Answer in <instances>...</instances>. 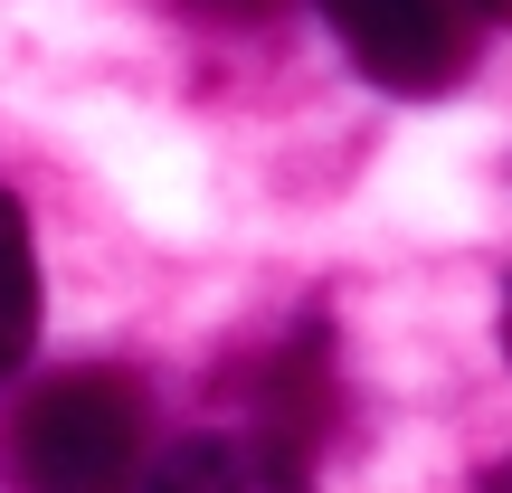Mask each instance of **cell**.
Instances as JSON below:
<instances>
[{
	"instance_id": "5b68a950",
	"label": "cell",
	"mask_w": 512,
	"mask_h": 493,
	"mask_svg": "<svg viewBox=\"0 0 512 493\" xmlns=\"http://www.w3.org/2000/svg\"><path fill=\"white\" fill-rule=\"evenodd\" d=\"M38 351V238H29V209L0 190V380Z\"/></svg>"
},
{
	"instance_id": "3957f363",
	"label": "cell",
	"mask_w": 512,
	"mask_h": 493,
	"mask_svg": "<svg viewBox=\"0 0 512 493\" xmlns=\"http://www.w3.org/2000/svg\"><path fill=\"white\" fill-rule=\"evenodd\" d=\"M228 389H238V427L294 446V456H313V446L342 427V370H332V351H323V332H313V323L285 332L275 351H256Z\"/></svg>"
},
{
	"instance_id": "6da1fadb",
	"label": "cell",
	"mask_w": 512,
	"mask_h": 493,
	"mask_svg": "<svg viewBox=\"0 0 512 493\" xmlns=\"http://www.w3.org/2000/svg\"><path fill=\"white\" fill-rule=\"evenodd\" d=\"M10 493H152V408L124 370H67L19 399L0 437Z\"/></svg>"
},
{
	"instance_id": "9c48e42d",
	"label": "cell",
	"mask_w": 512,
	"mask_h": 493,
	"mask_svg": "<svg viewBox=\"0 0 512 493\" xmlns=\"http://www.w3.org/2000/svg\"><path fill=\"white\" fill-rule=\"evenodd\" d=\"M484 19H512V0H484Z\"/></svg>"
},
{
	"instance_id": "7a4b0ae2",
	"label": "cell",
	"mask_w": 512,
	"mask_h": 493,
	"mask_svg": "<svg viewBox=\"0 0 512 493\" xmlns=\"http://www.w3.org/2000/svg\"><path fill=\"white\" fill-rule=\"evenodd\" d=\"M342 57L389 95H446L475 76L484 0H323Z\"/></svg>"
},
{
	"instance_id": "8992f818",
	"label": "cell",
	"mask_w": 512,
	"mask_h": 493,
	"mask_svg": "<svg viewBox=\"0 0 512 493\" xmlns=\"http://www.w3.org/2000/svg\"><path fill=\"white\" fill-rule=\"evenodd\" d=\"M190 10H209V19H266L275 0H190Z\"/></svg>"
},
{
	"instance_id": "277c9868",
	"label": "cell",
	"mask_w": 512,
	"mask_h": 493,
	"mask_svg": "<svg viewBox=\"0 0 512 493\" xmlns=\"http://www.w3.org/2000/svg\"><path fill=\"white\" fill-rule=\"evenodd\" d=\"M152 493H323V484H313V456L228 418V427H200V437L171 446L152 465Z\"/></svg>"
},
{
	"instance_id": "ba28073f",
	"label": "cell",
	"mask_w": 512,
	"mask_h": 493,
	"mask_svg": "<svg viewBox=\"0 0 512 493\" xmlns=\"http://www.w3.org/2000/svg\"><path fill=\"white\" fill-rule=\"evenodd\" d=\"M503 361H512V294H503Z\"/></svg>"
},
{
	"instance_id": "52a82bcc",
	"label": "cell",
	"mask_w": 512,
	"mask_h": 493,
	"mask_svg": "<svg viewBox=\"0 0 512 493\" xmlns=\"http://www.w3.org/2000/svg\"><path fill=\"white\" fill-rule=\"evenodd\" d=\"M475 493H512V465H494V475H484V484H475Z\"/></svg>"
}]
</instances>
